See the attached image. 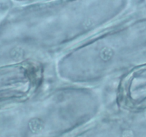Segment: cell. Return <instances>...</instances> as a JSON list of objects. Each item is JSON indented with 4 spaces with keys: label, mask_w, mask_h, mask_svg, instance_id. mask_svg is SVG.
Listing matches in <instances>:
<instances>
[{
    "label": "cell",
    "mask_w": 146,
    "mask_h": 137,
    "mask_svg": "<svg viewBox=\"0 0 146 137\" xmlns=\"http://www.w3.org/2000/svg\"><path fill=\"white\" fill-rule=\"evenodd\" d=\"M27 85V71L22 65L0 67V108L24 96Z\"/></svg>",
    "instance_id": "obj_1"
}]
</instances>
